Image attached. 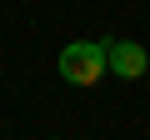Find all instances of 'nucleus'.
Wrapping results in <instances>:
<instances>
[{
    "mask_svg": "<svg viewBox=\"0 0 150 140\" xmlns=\"http://www.w3.org/2000/svg\"><path fill=\"white\" fill-rule=\"evenodd\" d=\"M105 70L120 80H140L150 70V55H145L140 40H105Z\"/></svg>",
    "mask_w": 150,
    "mask_h": 140,
    "instance_id": "2",
    "label": "nucleus"
},
{
    "mask_svg": "<svg viewBox=\"0 0 150 140\" xmlns=\"http://www.w3.org/2000/svg\"><path fill=\"white\" fill-rule=\"evenodd\" d=\"M60 75L70 85H100V75H105V40H70L60 50Z\"/></svg>",
    "mask_w": 150,
    "mask_h": 140,
    "instance_id": "1",
    "label": "nucleus"
}]
</instances>
